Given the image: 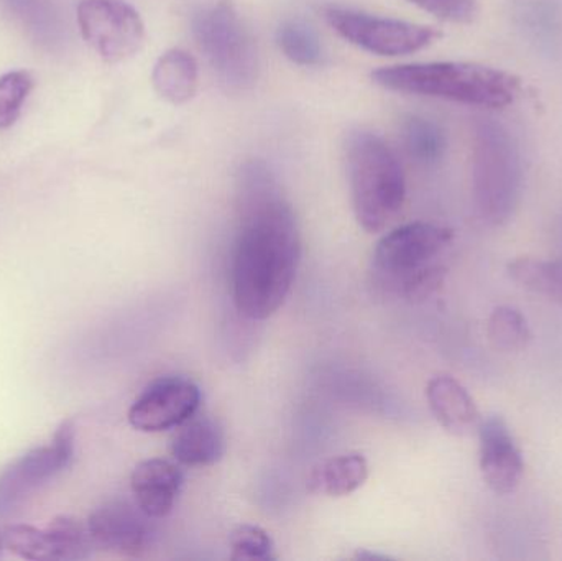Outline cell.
<instances>
[{"mask_svg": "<svg viewBox=\"0 0 562 561\" xmlns=\"http://www.w3.org/2000/svg\"><path fill=\"white\" fill-rule=\"evenodd\" d=\"M239 217L233 256L234 305L249 319L279 312L296 279L301 234L296 214L263 161H247L237 173Z\"/></svg>", "mask_w": 562, "mask_h": 561, "instance_id": "6da1fadb", "label": "cell"}, {"mask_svg": "<svg viewBox=\"0 0 562 561\" xmlns=\"http://www.w3.org/2000/svg\"><path fill=\"white\" fill-rule=\"evenodd\" d=\"M386 91L445 99L484 109H505L517 101L521 81L512 72L464 61L390 66L370 75Z\"/></svg>", "mask_w": 562, "mask_h": 561, "instance_id": "7a4b0ae2", "label": "cell"}, {"mask_svg": "<svg viewBox=\"0 0 562 561\" xmlns=\"http://www.w3.org/2000/svg\"><path fill=\"white\" fill-rule=\"evenodd\" d=\"M452 239L449 227L423 221L390 231L373 250V283L409 302L428 299L445 282L448 269L438 259Z\"/></svg>", "mask_w": 562, "mask_h": 561, "instance_id": "3957f363", "label": "cell"}, {"mask_svg": "<svg viewBox=\"0 0 562 561\" xmlns=\"http://www.w3.org/2000/svg\"><path fill=\"white\" fill-rule=\"evenodd\" d=\"M346 167L357 223L367 233H382L405 204V171L398 157L380 135L357 131L346 141Z\"/></svg>", "mask_w": 562, "mask_h": 561, "instance_id": "277c9868", "label": "cell"}, {"mask_svg": "<svg viewBox=\"0 0 562 561\" xmlns=\"http://www.w3.org/2000/svg\"><path fill=\"white\" fill-rule=\"evenodd\" d=\"M193 35L224 91L244 94L257 85V40L233 0L201 7L193 16Z\"/></svg>", "mask_w": 562, "mask_h": 561, "instance_id": "5b68a950", "label": "cell"}, {"mask_svg": "<svg viewBox=\"0 0 562 561\" xmlns=\"http://www.w3.org/2000/svg\"><path fill=\"white\" fill-rule=\"evenodd\" d=\"M524 165L514 135L498 122L484 119L475 127L472 190L479 216L504 226L520 203Z\"/></svg>", "mask_w": 562, "mask_h": 561, "instance_id": "8992f818", "label": "cell"}, {"mask_svg": "<svg viewBox=\"0 0 562 561\" xmlns=\"http://www.w3.org/2000/svg\"><path fill=\"white\" fill-rule=\"evenodd\" d=\"M324 16L344 40L380 56H406L431 46L441 32L428 25L326 7Z\"/></svg>", "mask_w": 562, "mask_h": 561, "instance_id": "52a82bcc", "label": "cell"}, {"mask_svg": "<svg viewBox=\"0 0 562 561\" xmlns=\"http://www.w3.org/2000/svg\"><path fill=\"white\" fill-rule=\"evenodd\" d=\"M78 23L85 42L112 65L127 61L145 43L144 20L125 0H82Z\"/></svg>", "mask_w": 562, "mask_h": 561, "instance_id": "ba28073f", "label": "cell"}, {"mask_svg": "<svg viewBox=\"0 0 562 561\" xmlns=\"http://www.w3.org/2000/svg\"><path fill=\"white\" fill-rule=\"evenodd\" d=\"M72 457L75 425L68 420L59 425L52 445L29 451L0 474V514L12 513L26 497L63 473L72 463Z\"/></svg>", "mask_w": 562, "mask_h": 561, "instance_id": "9c48e42d", "label": "cell"}, {"mask_svg": "<svg viewBox=\"0 0 562 561\" xmlns=\"http://www.w3.org/2000/svg\"><path fill=\"white\" fill-rule=\"evenodd\" d=\"M201 391L180 375L155 379L128 411L132 427L145 434L171 430L190 420L201 407Z\"/></svg>", "mask_w": 562, "mask_h": 561, "instance_id": "30bf717a", "label": "cell"}, {"mask_svg": "<svg viewBox=\"0 0 562 561\" xmlns=\"http://www.w3.org/2000/svg\"><path fill=\"white\" fill-rule=\"evenodd\" d=\"M150 517L127 501H109L89 516L92 542L105 552L140 557L150 546Z\"/></svg>", "mask_w": 562, "mask_h": 561, "instance_id": "8fae6325", "label": "cell"}, {"mask_svg": "<svg viewBox=\"0 0 562 561\" xmlns=\"http://www.w3.org/2000/svg\"><path fill=\"white\" fill-rule=\"evenodd\" d=\"M479 438L484 483L497 496L514 493L524 478L525 461L507 422L491 415L479 425Z\"/></svg>", "mask_w": 562, "mask_h": 561, "instance_id": "7c38bea8", "label": "cell"}, {"mask_svg": "<svg viewBox=\"0 0 562 561\" xmlns=\"http://www.w3.org/2000/svg\"><path fill=\"white\" fill-rule=\"evenodd\" d=\"M183 483L184 474L180 467L161 458L142 461L131 478L135 504L150 519L170 516Z\"/></svg>", "mask_w": 562, "mask_h": 561, "instance_id": "4fadbf2b", "label": "cell"}, {"mask_svg": "<svg viewBox=\"0 0 562 561\" xmlns=\"http://www.w3.org/2000/svg\"><path fill=\"white\" fill-rule=\"evenodd\" d=\"M170 451L183 467H213L226 453V434L216 418L194 415L178 427Z\"/></svg>", "mask_w": 562, "mask_h": 561, "instance_id": "5bb4252c", "label": "cell"}, {"mask_svg": "<svg viewBox=\"0 0 562 561\" xmlns=\"http://www.w3.org/2000/svg\"><path fill=\"white\" fill-rule=\"evenodd\" d=\"M426 399L436 420L449 434L469 435L479 427L481 415L464 385L451 375H436L428 382Z\"/></svg>", "mask_w": 562, "mask_h": 561, "instance_id": "9a60e30c", "label": "cell"}, {"mask_svg": "<svg viewBox=\"0 0 562 561\" xmlns=\"http://www.w3.org/2000/svg\"><path fill=\"white\" fill-rule=\"evenodd\" d=\"M155 92L173 105H183L196 96L200 68L193 55L181 48L165 52L151 71Z\"/></svg>", "mask_w": 562, "mask_h": 561, "instance_id": "2e32d148", "label": "cell"}, {"mask_svg": "<svg viewBox=\"0 0 562 561\" xmlns=\"http://www.w3.org/2000/svg\"><path fill=\"white\" fill-rule=\"evenodd\" d=\"M369 478V464L360 453L337 455L319 461L307 476V491L316 496L344 497L356 493Z\"/></svg>", "mask_w": 562, "mask_h": 561, "instance_id": "e0dca14e", "label": "cell"}, {"mask_svg": "<svg viewBox=\"0 0 562 561\" xmlns=\"http://www.w3.org/2000/svg\"><path fill=\"white\" fill-rule=\"evenodd\" d=\"M508 276L524 289L562 305V260L520 257L508 263Z\"/></svg>", "mask_w": 562, "mask_h": 561, "instance_id": "ac0fdd59", "label": "cell"}, {"mask_svg": "<svg viewBox=\"0 0 562 561\" xmlns=\"http://www.w3.org/2000/svg\"><path fill=\"white\" fill-rule=\"evenodd\" d=\"M403 144L413 160L432 165L445 157L448 138L445 131L431 119L413 115L403 124Z\"/></svg>", "mask_w": 562, "mask_h": 561, "instance_id": "d6986e66", "label": "cell"}, {"mask_svg": "<svg viewBox=\"0 0 562 561\" xmlns=\"http://www.w3.org/2000/svg\"><path fill=\"white\" fill-rule=\"evenodd\" d=\"M487 336L495 351L507 355L524 351L533 338L527 318L514 306H498L492 312Z\"/></svg>", "mask_w": 562, "mask_h": 561, "instance_id": "ffe728a7", "label": "cell"}, {"mask_svg": "<svg viewBox=\"0 0 562 561\" xmlns=\"http://www.w3.org/2000/svg\"><path fill=\"white\" fill-rule=\"evenodd\" d=\"M49 542H52L53 560L78 561L91 557L94 542L88 524L75 517H56L48 527Z\"/></svg>", "mask_w": 562, "mask_h": 561, "instance_id": "44dd1931", "label": "cell"}, {"mask_svg": "<svg viewBox=\"0 0 562 561\" xmlns=\"http://www.w3.org/2000/svg\"><path fill=\"white\" fill-rule=\"evenodd\" d=\"M280 52L294 65L316 66L323 61V45L317 33L300 20H286L277 30Z\"/></svg>", "mask_w": 562, "mask_h": 561, "instance_id": "7402d4cb", "label": "cell"}, {"mask_svg": "<svg viewBox=\"0 0 562 561\" xmlns=\"http://www.w3.org/2000/svg\"><path fill=\"white\" fill-rule=\"evenodd\" d=\"M32 88V75L23 69L0 76V131H7L19 121Z\"/></svg>", "mask_w": 562, "mask_h": 561, "instance_id": "603a6c76", "label": "cell"}, {"mask_svg": "<svg viewBox=\"0 0 562 561\" xmlns=\"http://www.w3.org/2000/svg\"><path fill=\"white\" fill-rule=\"evenodd\" d=\"M3 547L13 556L30 561H52L48 532L32 526H7L2 532Z\"/></svg>", "mask_w": 562, "mask_h": 561, "instance_id": "cb8c5ba5", "label": "cell"}, {"mask_svg": "<svg viewBox=\"0 0 562 561\" xmlns=\"http://www.w3.org/2000/svg\"><path fill=\"white\" fill-rule=\"evenodd\" d=\"M231 560L234 561H273L276 546L272 537L256 526H240L231 534Z\"/></svg>", "mask_w": 562, "mask_h": 561, "instance_id": "d4e9b609", "label": "cell"}, {"mask_svg": "<svg viewBox=\"0 0 562 561\" xmlns=\"http://www.w3.org/2000/svg\"><path fill=\"white\" fill-rule=\"evenodd\" d=\"M409 2L445 22L469 23L477 15L475 0H409Z\"/></svg>", "mask_w": 562, "mask_h": 561, "instance_id": "484cf974", "label": "cell"}, {"mask_svg": "<svg viewBox=\"0 0 562 561\" xmlns=\"http://www.w3.org/2000/svg\"><path fill=\"white\" fill-rule=\"evenodd\" d=\"M3 549V537H2V532H0V550Z\"/></svg>", "mask_w": 562, "mask_h": 561, "instance_id": "4316f807", "label": "cell"}]
</instances>
